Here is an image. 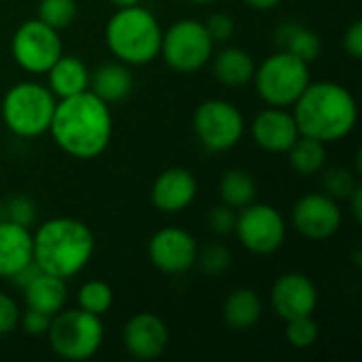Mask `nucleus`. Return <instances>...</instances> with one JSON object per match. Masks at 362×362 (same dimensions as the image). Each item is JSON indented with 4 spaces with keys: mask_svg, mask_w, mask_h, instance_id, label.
I'll return each mask as SVG.
<instances>
[{
    "mask_svg": "<svg viewBox=\"0 0 362 362\" xmlns=\"http://www.w3.org/2000/svg\"><path fill=\"white\" fill-rule=\"evenodd\" d=\"M49 134L57 148L72 159L89 161L100 157L112 138V115L104 100L89 89L57 100Z\"/></svg>",
    "mask_w": 362,
    "mask_h": 362,
    "instance_id": "1",
    "label": "nucleus"
},
{
    "mask_svg": "<svg viewBox=\"0 0 362 362\" xmlns=\"http://www.w3.org/2000/svg\"><path fill=\"white\" fill-rule=\"evenodd\" d=\"M293 108L299 134L325 144L348 138L358 121V108L352 91L333 81L310 83Z\"/></svg>",
    "mask_w": 362,
    "mask_h": 362,
    "instance_id": "2",
    "label": "nucleus"
},
{
    "mask_svg": "<svg viewBox=\"0 0 362 362\" xmlns=\"http://www.w3.org/2000/svg\"><path fill=\"white\" fill-rule=\"evenodd\" d=\"M93 252V231L72 216L49 218L32 233V259L38 269L66 282L89 265Z\"/></svg>",
    "mask_w": 362,
    "mask_h": 362,
    "instance_id": "3",
    "label": "nucleus"
},
{
    "mask_svg": "<svg viewBox=\"0 0 362 362\" xmlns=\"http://www.w3.org/2000/svg\"><path fill=\"white\" fill-rule=\"evenodd\" d=\"M108 51L127 66H146L159 57L163 28L153 11L134 4L112 13L104 30Z\"/></svg>",
    "mask_w": 362,
    "mask_h": 362,
    "instance_id": "4",
    "label": "nucleus"
},
{
    "mask_svg": "<svg viewBox=\"0 0 362 362\" xmlns=\"http://www.w3.org/2000/svg\"><path fill=\"white\" fill-rule=\"evenodd\" d=\"M55 104L57 100L47 85L36 81H21L4 93L0 112L11 134L30 140L49 134Z\"/></svg>",
    "mask_w": 362,
    "mask_h": 362,
    "instance_id": "5",
    "label": "nucleus"
},
{
    "mask_svg": "<svg viewBox=\"0 0 362 362\" xmlns=\"http://www.w3.org/2000/svg\"><path fill=\"white\" fill-rule=\"evenodd\" d=\"M51 350L70 362H83L93 358L104 344L102 316H93L81 308L59 310L47 331Z\"/></svg>",
    "mask_w": 362,
    "mask_h": 362,
    "instance_id": "6",
    "label": "nucleus"
},
{
    "mask_svg": "<svg viewBox=\"0 0 362 362\" xmlns=\"http://www.w3.org/2000/svg\"><path fill=\"white\" fill-rule=\"evenodd\" d=\"M255 87L259 98L267 106L276 108H293V104L301 98L305 87L312 83L310 64L303 59L278 51L261 62L255 68Z\"/></svg>",
    "mask_w": 362,
    "mask_h": 362,
    "instance_id": "7",
    "label": "nucleus"
},
{
    "mask_svg": "<svg viewBox=\"0 0 362 362\" xmlns=\"http://www.w3.org/2000/svg\"><path fill=\"white\" fill-rule=\"evenodd\" d=\"M212 53L214 42L204 21L180 19L163 32L159 55L172 70L180 74H193L202 70L210 62Z\"/></svg>",
    "mask_w": 362,
    "mask_h": 362,
    "instance_id": "8",
    "label": "nucleus"
},
{
    "mask_svg": "<svg viewBox=\"0 0 362 362\" xmlns=\"http://www.w3.org/2000/svg\"><path fill=\"white\" fill-rule=\"evenodd\" d=\"M193 132L204 148L225 153L240 144L246 121L242 110L227 100H206L193 112Z\"/></svg>",
    "mask_w": 362,
    "mask_h": 362,
    "instance_id": "9",
    "label": "nucleus"
},
{
    "mask_svg": "<svg viewBox=\"0 0 362 362\" xmlns=\"http://www.w3.org/2000/svg\"><path fill=\"white\" fill-rule=\"evenodd\" d=\"M11 53L15 64L30 74H45L64 53L59 32L38 17L19 23L11 38Z\"/></svg>",
    "mask_w": 362,
    "mask_h": 362,
    "instance_id": "10",
    "label": "nucleus"
},
{
    "mask_svg": "<svg viewBox=\"0 0 362 362\" xmlns=\"http://www.w3.org/2000/svg\"><path fill=\"white\" fill-rule=\"evenodd\" d=\"M233 233L246 250L265 257L282 248L286 240V223L274 206L252 202L240 208Z\"/></svg>",
    "mask_w": 362,
    "mask_h": 362,
    "instance_id": "11",
    "label": "nucleus"
},
{
    "mask_svg": "<svg viewBox=\"0 0 362 362\" xmlns=\"http://www.w3.org/2000/svg\"><path fill=\"white\" fill-rule=\"evenodd\" d=\"M291 221L303 238L322 242L341 229L344 212L339 202L331 199L327 193H308L293 206Z\"/></svg>",
    "mask_w": 362,
    "mask_h": 362,
    "instance_id": "12",
    "label": "nucleus"
},
{
    "mask_svg": "<svg viewBox=\"0 0 362 362\" xmlns=\"http://www.w3.org/2000/svg\"><path fill=\"white\" fill-rule=\"evenodd\" d=\"M197 252V240L180 227H163L148 242V259L153 267L168 276H178L193 269Z\"/></svg>",
    "mask_w": 362,
    "mask_h": 362,
    "instance_id": "13",
    "label": "nucleus"
},
{
    "mask_svg": "<svg viewBox=\"0 0 362 362\" xmlns=\"http://www.w3.org/2000/svg\"><path fill=\"white\" fill-rule=\"evenodd\" d=\"M269 303L276 316L284 322L301 316H314L318 308V288L305 274L288 272L274 282Z\"/></svg>",
    "mask_w": 362,
    "mask_h": 362,
    "instance_id": "14",
    "label": "nucleus"
},
{
    "mask_svg": "<svg viewBox=\"0 0 362 362\" xmlns=\"http://www.w3.org/2000/svg\"><path fill=\"white\" fill-rule=\"evenodd\" d=\"M170 344L168 325L153 312L134 314L123 327V346L136 361H155L163 356Z\"/></svg>",
    "mask_w": 362,
    "mask_h": 362,
    "instance_id": "15",
    "label": "nucleus"
},
{
    "mask_svg": "<svg viewBox=\"0 0 362 362\" xmlns=\"http://www.w3.org/2000/svg\"><path fill=\"white\" fill-rule=\"evenodd\" d=\"M250 136L255 144L267 153H286L301 134L288 108L269 106L252 119Z\"/></svg>",
    "mask_w": 362,
    "mask_h": 362,
    "instance_id": "16",
    "label": "nucleus"
},
{
    "mask_svg": "<svg viewBox=\"0 0 362 362\" xmlns=\"http://www.w3.org/2000/svg\"><path fill=\"white\" fill-rule=\"evenodd\" d=\"M197 197V180L187 168H170L161 172L151 187V204L165 214L187 210Z\"/></svg>",
    "mask_w": 362,
    "mask_h": 362,
    "instance_id": "17",
    "label": "nucleus"
},
{
    "mask_svg": "<svg viewBox=\"0 0 362 362\" xmlns=\"http://www.w3.org/2000/svg\"><path fill=\"white\" fill-rule=\"evenodd\" d=\"M32 261V231L17 223L0 221V278H13Z\"/></svg>",
    "mask_w": 362,
    "mask_h": 362,
    "instance_id": "18",
    "label": "nucleus"
},
{
    "mask_svg": "<svg viewBox=\"0 0 362 362\" xmlns=\"http://www.w3.org/2000/svg\"><path fill=\"white\" fill-rule=\"evenodd\" d=\"M47 87L55 95V100L72 98L89 89V70L83 59L74 55H59L55 64L45 72Z\"/></svg>",
    "mask_w": 362,
    "mask_h": 362,
    "instance_id": "19",
    "label": "nucleus"
},
{
    "mask_svg": "<svg viewBox=\"0 0 362 362\" xmlns=\"http://www.w3.org/2000/svg\"><path fill=\"white\" fill-rule=\"evenodd\" d=\"M134 89V74L123 62H106L93 70L89 76V91L95 93L106 104L125 100Z\"/></svg>",
    "mask_w": 362,
    "mask_h": 362,
    "instance_id": "20",
    "label": "nucleus"
},
{
    "mask_svg": "<svg viewBox=\"0 0 362 362\" xmlns=\"http://www.w3.org/2000/svg\"><path fill=\"white\" fill-rule=\"evenodd\" d=\"M263 316V301L252 288H235L223 303V322L231 331H250Z\"/></svg>",
    "mask_w": 362,
    "mask_h": 362,
    "instance_id": "21",
    "label": "nucleus"
},
{
    "mask_svg": "<svg viewBox=\"0 0 362 362\" xmlns=\"http://www.w3.org/2000/svg\"><path fill=\"white\" fill-rule=\"evenodd\" d=\"M210 59L216 81L225 87H244L255 76L257 64L252 55L240 47H225Z\"/></svg>",
    "mask_w": 362,
    "mask_h": 362,
    "instance_id": "22",
    "label": "nucleus"
},
{
    "mask_svg": "<svg viewBox=\"0 0 362 362\" xmlns=\"http://www.w3.org/2000/svg\"><path fill=\"white\" fill-rule=\"evenodd\" d=\"M23 297H25V305L28 308L38 310L42 314H49V316H55L59 310L66 308L68 286H66V280L40 272L23 288Z\"/></svg>",
    "mask_w": 362,
    "mask_h": 362,
    "instance_id": "23",
    "label": "nucleus"
},
{
    "mask_svg": "<svg viewBox=\"0 0 362 362\" xmlns=\"http://www.w3.org/2000/svg\"><path fill=\"white\" fill-rule=\"evenodd\" d=\"M276 42L280 45V51H286L305 64H312L320 57L322 51V40L316 32L303 28L301 23L286 21L278 28L276 32Z\"/></svg>",
    "mask_w": 362,
    "mask_h": 362,
    "instance_id": "24",
    "label": "nucleus"
},
{
    "mask_svg": "<svg viewBox=\"0 0 362 362\" xmlns=\"http://www.w3.org/2000/svg\"><path fill=\"white\" fill-rule=\"evenodd\" d=\"M286 155L291 168L299 176L320 174L327 165V144L310 136H299L295 144L286 151Z\"/></svg>",
    "mask_w": 362,
    "mask_h": 362,
    "instance_id": "25",
    "label": "nucleus"
},
{
    "mask_svg": "<svg viewBox=\"0 0 362 362\" xmlns=\"http://www.w3.org/2000/svg\"><path fill=\"white\" fill-rule=\"evenodd\" d=\"M218 195L225 206L240 210L255 202V195H257L255 178L246 170H238V168L229 170L223 174V178L218 182Z\"/></svg>",
    "mask_w": 362,
    "mask_h": 362,
    "instance_id": "26",
    "label": "nucleus"
},
{
    "mask_svg": "<svg viewBox=\"0 0 362 362\" xmlns=\"http://www.w3.org/2000/svg\"><path fill=\"white\" fill-rule=\"evenodd\" d=\"M76 301H78L81 310H85V312H89L93 316H104L112 308L115 295H112V288H110L108 282L89 280L78 288Z\"/></svg>",
    "mask_w": 362,
    "mask_h": 362,
    "instance_id": "27",
    "label": "nucleus"
},
{
    "mask_svg": "<svg viewBox=\"0 0 362 362\" xmlns=\"http://www.w3.org/2000/svg\"><path fill=\"white\" fill-rule=\"evenodd\" d=\"M76 0H40L36 17L59 32L76 19Z\"/></svg>",
    "mask_w": 362,
    "mask_h": 362,
    "instance_id": "28",
    "label": "nucleus"
},
{
    "mask_svg": "<svg viewBox=\"0 0 362 362\" xmlns=\"http://www.w3.org/2000/svg\"><path fill=\"white\" fill-rule=\"evenodd\" d=\"M358 189L356 174L348 168H329L322 174V193H327L335 202H348L350 195Z\"/></svg>",
    "mask_w": 362,
    "mask_h": 362,
    "instance_id": "29",
    "label": "nucleus"
},
{
    "mask_svg": "<svg viewBox=\"0 0 362 362\" xmlns=\"http://www.w3.org/2000/svg\"><path fill=\"white\" fill-rule=\"evenodd\" d=\"M284 337H286L288 346H293L295 350H308V348H312L318 341L320 327L314 320V316L293 318V320H286Z\"/></svg>",
    "mask_w": 362,
    "mask_h": 362,
    "instance_id": "30",
    "label": "nucleus"
},
{
    "mask_svg": "<svg viewBox=\"0 0 362 362\" xmlns=\"http://www.w3.org/2000/svg\"><path fill=\"white\" fill-rule=\"evenodd\" d=\"M195 265H199V269L206 274V276H221L229 269L231 265V252L227 246L223 244H214V246H208L204 248L202 252H197V261Z\"/></svg>",
    "mask_w": 362,
    "mask_h": 362,
    "instance_id": "31",
    "label": "nucleus"
},
{
    "mask_svg": "<svg viewBox=\"0 0 362 362\" xmlns=\"http://www.w3.org/2000/svg\"><path fill=\"white\" fill-rule=\"evenodd\" d=\"M2 206H4V221L17 223L28 229L36 223V206L30 197L15 195V197H8Z\"/></svg>",
    "mask_w": 362,
    "mask_h": 362,
    "instance_id": "32",
    "label": "nucleus"
},
{
    "mask_svg": "<svg viewBox=\"0 0 362 362\" xmlns=\"http://www.w3.org/2000/svg\"><path fill=\"white\" fill-rule=\"evenodd\" d=\"M212 42H227L233 32H235V21L231 15L227 13H212L206 21H204Z\"/></svg>",
    "mask_w": 362,
    "mask_h": 362,
    "instance_id": "33",
    "label": "nucleus"
},
{
    "mask_svg": "<svg viewBox=\"0 0 362 362\" xmlns=\"http://www.w3.org/2000/svg\"><path fill=\"white\" fill-rule=\"evenodd\" d=\"M19 316H21V310L17 301L11 295L0 291V337L11 335L19 327Z\"/></svg>",
    "mask_w": 362,
    "mask_h": 362,
    "instance_id": "34",
    "label": "nucleus"
},
{
    "mask_svg": "<svg viewBox=\"0 0 362 362\" xmlns=\"http://www.w3.org/2000/svg\"><path fill=\"white\" fill-rule=\"evenodd\" d=\"M235 218H238L235 210L229 208V206H225V204H221V206H216V208L210 212L208 225H210V229H212L216 235H231L233 229H235Z\"/></svg>",
    "mask_w": 362,
    "mask_h": 362,
    "instance_id": "35",
    "label": "nucleus"
},
{
    "mask_svg": "<svg viewBox=\"0 0 362 362\" xmlns=\"http://www.w3.org/2000/svg\"><path fill=\"white\" fill-rule=\"evenodd\" d=\"M51 318H53V316L42 314V312H38V310L28 308V310L19 316V327H21L28 335H32V337L47 335L49 325H51Z\"/></svg>",
    "mask_w": 362,
    "mask_h": 362,
    "instance_id": "36",
    "label": "nucleus"
},
{
    "mask_svg": "<svg viewBox=\"0 0 362 362\" xmlns=\"http://www.w3.org/2000/svg\"><path fill=\"white\" fill-rule=\"evenodd\" d=\"M344 47H346V51H348V55H350V57L361 59L362 57V21L356 19V21L346 30V34H344Z\"/></svg>",
    "mask_w": 362,
    "mask_h": 362,
    "instance_id": "37",
    "label": "nucleus"
},
{
    "mask_svg": "<svg viewBox=\"0 0 362 362\" xmlns=\"http://www.w3.org/2000/svg\"><path fill=\"white\" fill-rule=\"evenodd\" d=\"M38 274H40V269H38V265L32 261V263H28L23 269H19L13 278H8V280H11L17 288H21V291H23V288H25V286H28V284H30Z\"/></svg>",
    "mask_w": 362,
    "mask_h": 362,
    "instance_id": "38",
    "label": "nucleus"
},
{
    "mask_svg": "<svg viewBox=\"0 0 362 362\" xmlns=\"http://www.w3.org/2000/svg\"><path fill=\"white\" fill-rule=\"evenodd\" d=\"M348 204H350V208H352L354 221H356V223H362V187L361 185H358V189L350 195Z\"/></svg>",
    "mask_w": 362,
    "mask_h": 362,
    "instance_id": "39",
    "label": "nucleus"
},
{
    "mask_svg": "<svg viewBox=\"0 0 362 362\" xmlns=\"http://www.w3.org/2000/svg\"><path fill=\"white\" fill-rule=\"evenodd\" d=\"M250 8H255V11H272V8H276L282 0H244Z\"/></svg>",
    "mask_w": 362,
    "mask_h": 362,
    "instance_id": "40",
    "label": "nucleus"
},
{
    "mask_svg": "<svg viewBox=\"0 0 362 362\" xmlns=\"http://www.w3.org/2000/svg\"><path fill=\"white\" fill-rule=\"evenodd\" d=\"M110 4H115L117 8H123V6H134V4H140L142 0H108Z\"/></svg>",
    "mask_w": 362,
    "mask_h": 362,
    "instance_id": "41",
    "label": "nucleus"
},
{
    "mask_svg": "<svg viewBox=\"0 0 362 362\" xmlns=\"http://www.w3.org/2000/svg\"><path fill=\"white\" fill-rule=\"evenodd\" d=\"M191 2H195V4H212L214 0H191Z\"/></svg>",
    "mask_w": 362,
    "mask_h": 362,
    "instance_id": "42",
    "label": "nucleus"
}]
</instances>
